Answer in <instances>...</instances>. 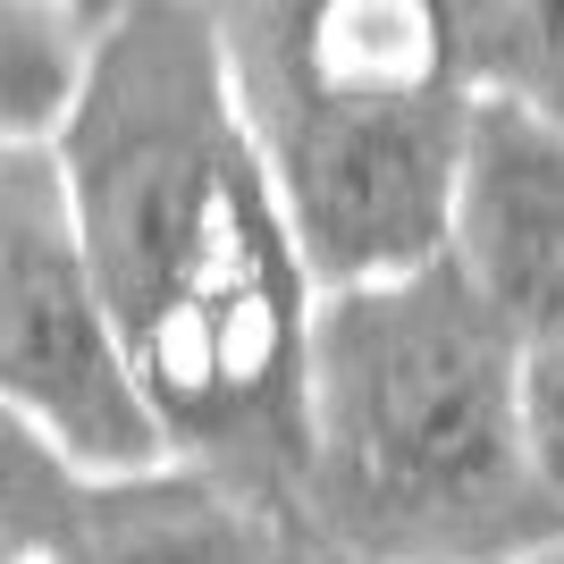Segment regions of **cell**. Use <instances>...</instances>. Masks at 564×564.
<instances>
[{
  "label": "cell",
  "mask_w": 564,
  "mask_h": 564,
  "mask_svg": "<svg viewBox=\"0 0 564 564\" xmlns=\"http://www.w3.org/2000/svg\"><path fill=\"white\" fill-rule=\"evenodd\" d=\"M0 404L76 480H143L177 464L51 143H0Z\"/></svg>",
  "instance_id": "277c9868"
},
{
  "label": "cell",
  "mask_w": 564,
  "mask_h": 564,
  "mask_svg": "<svg viewBox=\"0 0 564 564\" xmlns=\"http://www.w3.org/2000/svg\"><path fill=\"white\" fill-rule=\"evenodd\" d=\"M471 101H514L564 135V0H447Z\"/></svg>",
  "instance_id": "ba28073f"
},
{
  "label": "cell",
  "mask_w": 564,
  "mask_h": 564,
  "mask_svg": "<svg viewBox=\"0 0 564 564\" xmlns=\"http://www.w3.org/2000/svg\"><path fill=\"white\" fill-rule=\"evenodd\" d=\"M522 397H531V447H540V480L564 506V337L531 346L522 362Z\"/></svg>",
  "instance_id": "9c48e42d"
},
{
  "label": "cell",
  "mask_w": 564,
  "mask_h": 564,
  "mask_svg": "<svg viewBox=\"0 0 564 564\" xmlns=\"http://www.w3.org/2000/svg\"><path fill=\"white\" fill-rule=\"evenodd\" d=\"M127 0H9L0 9V143H51L76 127Z\"/></svg>",
  "instance_id": "52a82bcc"
},
{
  "label": "cell",
  "mask_w": 564,
  "mask_h": 564,
  "mask_svg": "<svg viewBox=\"0 0 564 564\" xmlns=\"http://www.w3.org/2000/svg\"><path fill=\"white\" fill-rule=\"evenodd\" d=\"M522 346L430 261L321 295L304 404V506L346 564H540L564 506L540 480Z\"/></svg>",
  "instance_id": "7a4b0ae2"
},
{
  "label": "cell",
  "mask_w": 564,
  "mask_h": 564,
  "mask_svg": "<svg viewBox=\"0 0 564 564\" xmlns=\"http://www.w3.org/2000/svg\"><path fill=\"white\" fill-rule=\"evenodd\" d=\"M0 564H346L295 489L169 464L76 480L34 430L0 422Z\"/></svg>",
  "instance_id": "5b68a950"
},
{
  "label": "cell",
  "mask_w": 564,
  "mask_h": 564,
  "mask_svg": "<svg viewBox=\"0 0 564 564\" xmlns=\"http://www.w3.org/2000/svg\"><path fill=\"white\" fill-rule=\"evenodd\" d=\"M59 169L177 464L304 497L321 286L245 135L212 0H127Z\"/></svg>",
  "instance_id": "6da1fadb"
},
{
  "label": "cell",
  "mask_w": 564,
  "mask_h": 564,
  "mask_svg": "<svg viewBox=\"0 0 564 564\" xmlns=\"http://www.w3.org/2000/svg\"><path fill=\"white\" fill-rule=\"evenodd\" d=\"M447 270L522 346L564 337V135L514 101H480L455 177Z\"/></svg>",
  "instance_id": "8992f818"
},
{
  "label": "cell",
  "mask_w": 564,
  "mask_h": 564,
  "mask_svg": "<svg viewBox=\"0 0 564 564\" xmlns=\"http://www.w3.org/2000/svg\"><path fill=\"white\" fill-rule=\"evenodd\" d=\"M540 564H564V547H556V556H540Z\"/></svg>",
  "instance_id": "30bf717a"
},
{
  "label": "cell",
  "mask_w": 564,
  "mask_h": 564,
  "mask_svg": "<svg viewBox=\"0 0 564 564\" xmlns=\"http://www.w3.org/2000/svg\"><path fill=\"white\" fill-rule=\"evenodd\" d=\"M219 51L321 295L447 261L480 110L447 0H228Z\"/></svg>",
  "instance_id": "3957f363"
}]
</instances>
